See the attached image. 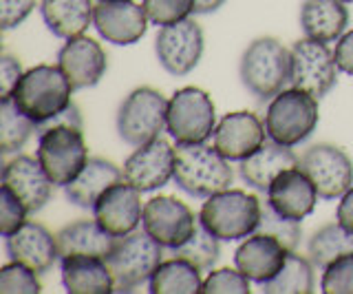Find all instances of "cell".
<instances>
[{
    "label": "cell",
    "instance_id": "cell-9",
    "mask_svg": "<svg viewBox=\"0 0 353 294\" xmlns=\"http://www.w3.org/2000/svg\"><path fill=\"white\" fill-rule=\"evenodd\" d=\"M216 130V108L212 97L196 86L174 91L168 102V133L176 144H203Z\"/></svg>",
    "mask_w": 353,
    "mask_h": 294
},
{
    "label": "cell",
    "instance_id": "cell-10",
    "mask_svg": "<svg viewBox=\"0 0 353 294\" xmlns=\"http://www.w3.org/2000/svg\"><path fill=\"white\" fill-rule=\"evenodd\" d=\"M292 51V86L307 91L316 100L325 97L338 82V64L327 42L303 38L294 42Z\"/></svg>",
    "mask_w": 353,
    "mask_h": 294
},
{
    "label": "cell",
    "instance_id": "cell-20",
    "mask_svg": "<svg viewBox=\"0 0 353 294\" xmlns=\"http://www.w3.org/2000/svg\"><path fill=\"white\" fill-rule=\"evenodd\" d=\"M318 199L320 195L314 182L307 177L301 166L283 170L268 188V204L279 215L296 222H303L305 217L312 215Z\"/></svg>",
    "mask_w": 353,
    "mask_h": 294
},
{
    "label": "cell",
    "instance_id": "cell-14",
    "mask_svg": "<svg viewBox=\"0 0 353 294\" xmlns=\"http://www.w3.org/2000/svg\"><path fill=\"white\" fill-rule=\"evenodd\" d=\"M148 16L143 5L132 0H97L93 9V27L110 45L128 47L139 42L148 31Z\"/></svg>",
    "mask_w": 353,
    "mask_h": 294
},
{
    "label": "cell",
    "instance_id": "cell-15",
    "mask_svg": "<svg viewBox=\"0 0 353 294\" xmlns=\"http://www.w3.org/2000/svg\"><path fill=\"white\" fill-rule=\"evenodd\" d=\"M124 179L141 193L163 188L174 179V146L161 137L137 146L124 161Z\"/></svg>",
    "mask_w": 353,
    "mask_h": 294
},
{
    "label": "cell",
    "instance_id": "cell-24",
    "mask_svg": "<svg viewBox=\"0 0 353 294\" xmlns=\"http://www.w3.org/2000/svg\"><path fill=\"white\" fill-rule=\"evenodd\" d=\"M121 179H124V170L117 168L113 161L102 157H88L80 175L66 186V197L77 208L93 210L99 195L108 190L110 186H115V184H119Z\"/></svg>",
    "mask_w": 353,
    "mask_h": 294
},
{
    "label": "cell",
    "instance_id": "cell-31",
    "mask_svg": "<svg viewBox=\"0 0 353 294\" xmlns=\"http://www.w3.org/2000/svg\"><path fill=\"white\" fill-rule=\"evenodd\" d=\"M314 264L309 257H301L294 253L287 255L285 266L272 281L263 286L265 294H309L316 288Z\"/></svg>",
    "mask_w": 353,
    "mask_h": 294
},
{
    "label": "cell",
    "instance_id": "cell-11",
    "mask_svg": "<svg viewBox=\"0 0 353 294\" xmlns=\"http://www.w3.org/2000/svg\"><path fill=\"white\" fill-rule=\"evenodd\" d=\"M196 217L190 206L176 197L159 195L143 204L141 228L146 231L159 246L174 250L183 246L196 231Z\"/></svg>",
    "mask_w": 353,
    "mask_h": 294
},
{
    "label": "cell",
    "instance_id": "cell-6",
    "mask_svg": "<svg viewBox=\"0 0 353 294\" xmlns=\"http://www.w3.org/2000/svg\"><path fill=\"white\" fill-rule=\"evenodd\" d=\"M318 119L320 113L316 97L292 86L270 100L265 111V128L270 139L285 146H298L316 130Z\"/></svg>",
    "mask_w": 353,
    "mask_h": 294
},
{
    "label": "cell",
    "instance_id": "cell-2",
    "mask_svg": "<svg viewBox=\"0 0 353 294\" xmlns=\"http://www.w3.org/2000/svg\"><path fill=\"white\" fill-rule=\"evenodd\" d=\"M234 170L214 146L203 144H176L174 146V182L183 193L192 197H212L228 190Z\"/></svg>",
    "mask_w": 353,
    "mask_h": 294
},
{
    "label": "cell",
    "instance_id": "cell-40",
    "mask_svg": "<svg viewBox=\"0 0 353 294\" xmlns=\"http://www.w3.org/2000/svg\"><path fill=\"white\" fill-rule=\"evenodd\" d=\"M36 9V0H0V27L9 31L22 25Z\"/></svg>",
    "mask_w": 353,
    "mask_h": 294
},
{
    "label": "cell",
    "instance_id": "cell-38",
    "mask_svg": "<svg viewBox=\"0 0 353 294\" xmlns=\"http://www.w3.org/2000/svg\"><path fill=\"white\" fill-rule=\"evenodd\" d=\"M201 292L205 294H250V279L239 268L212 270L203 281Z\"/></svg>",
    "mask_w": 353,
    "mask_h": 294
},
{
    "label": "cell",
    "instance_id": "cell-44",
    "mask_svg": "<svg viewBox=\"0 0 353 294\" xmlns=\"http://www.w3.org/2000/svg\"><path fill=\"white\" fill-rule=\"evenodd\" d=\"M336 222L347 228L349 233H353V186L340 197V206L336 213Z\"/></svg>",
    "mask_w": 353,
    "mask_h": 294
},
{
    "label": "cell",
    "instance_id": "cell-26",
    "mask_svg": "<svg viewBox=\"0 0 353 294\" xmlns=\"http://www.w3.org/2000/svg\"><path fill=\"white\" fill-rule=\"evenodd\" d=\"M342 0H305L301 7V27L305 38L318 42L340 40L349 25V9Z\"/></svg>",
    "mask_w": 353,
    "mask_h": 294
},
{
    "label": "cell",
    "instance_id": "cell-32",
    "mask_svg": "<svg viewBox=\"0 0 353 294\" xmlns=\"http://www.w3.org/2000/svg\"><path fill=\"white\" fill-rule=\"evenodd\" d=\"M36 128V122L20 111L14 97H3L0 102V150L3 155L18 153Z\"/></svg>",
    "mask_w": 353,
    "mask_h": 294
},
{
    "label": "cell",
    "instance_id": "cell-33",
    "mask_svg": "<svg viewBox=\"0 0 353 294\" xmlns=\"http://www.w3.org/2000/svg\"><path fill=\"white\" fill-rule=\"evenodd\" d=\"M219 242H221L219 237H214L212 233L205 231V228L199 224L196 231L192 233V237L188 239L183 246L174 248L172 253H174V257L188 261V264H192L199 270H212L214 264L219 261V257H221V244Z\"/></svg>",
    "mask_w": 353,
    "mask_h": 294
},
{
    "label": "cell",
    "instance_id": "cell-16",
    "mask_svg": "<svg viewBox=\"0 0 353 294\" xmlns=\"http://www.w3.org/2000/svg\"><path fill=\"white\" fill-rule=\"evenodd\" d=\"M141 217V190H137L126 179L104 190L93 206V219L113 237H124L137 231Z\"/></svg>",
    "mask_w": 353,
    "mask_h": 294
},
{
    "label": "cell",
    "instance_id": "cell-13",
    "mask_svg": "<svg viewBox=\"0 0 353 294\" xmlns=\"http://www.w3.org/2000/svg\"><path fill=\"white\" fill-rule=\"evenodd\" d=\"M203 29L196 20L185 18L181 23L165 25L154 38V53L161 67L170 75H188L194 71L203 56Z\"/></svg>",
    "mask_w": 353,
    "mask_h": 294
},
{
    "label": "cell",
    "instance_id": "cell-8",
    "mask_svg": "<svg viewBox=\"0 0 353 294\" xmlns=\"http://www.w3.org/2000/svg\"><path fill=\"white\" fill-rule=\"evenodd\" d=\"M168 102L152 86L130 91L117 111V133L130 146H141L168 130Z\"/></svg>",
    "mask_w": 353,
    "mask_h": 294
},
{
    "label": "cell",
    "instance_id": "cell-21",
    "mask_svg": "<svg viewBox=\"0 0 353 294\" xmlns=\"http://www.w3.org/2000/svg\"><path fill=\"white\" fill-rule=\"evenodd\" d=\"M290 255L279 239L270 235L254 233L243 239V244L234 253V266L245 275L252 283L265 286L272 281L285 266V259Z\"/></svg>",
    "mask_w": 353,
    "mask_h": 294
},
{
    "label": "cell",
    "instance_id": "cell-42",
    "mask_svg": "<svg viewBox=\"0 0 353 294\" xmlns=\"http://www.w3.org/2000/svg\"><path fill=\"white\" fill-rule=\"evenodd\" d=\"M336 64L342 73H349L353 75V29L347 31V34H342L340 40L336 42Z\"/></svg>",
    "mask_w": 353,
    "mask_h": 294
},
{
    "label": "cell",
    "instance_id": "cell-1",
    "mask_svg": "<svg viewBox=\"0 0 353 294\" xmlns=\"http://www.w3.org/2000/svg\"><path fill=\"white\" fill-rule=\"evenodd\" d=\"M239 75L259 102H270L292 82V51L272 36L252 40L241 56Z\"/></svg>",
    "mask_w": 353,
    "mask_h": 294
},
{
    "label": "cell",
    "instance_id": "cell-39",
    "mask_svg": "<svg viewBox=\"0 0 353 294\" xmlns=\"http://www.w3.org/2000/svg\"><path fill=\"white\" fill-rule=\"evenodd\" d=\"M27 215L29 210L18 197H14L5 186L0 188V233H3V237L14 235L20 226H25Z\"/></svg>",
    "mask_w": 353,
    "mask_h": 294
},
{
    "label": "cell",
    "instance_id": "cell-41",
    "mask_svg": "<svg viewBox=\"0 0 353 294\" xmlns=\"http://www.w3.org/2000/svg\"><path fill=\"white\" fill-rule=\"evenodd\" d=\"M22 75H25V71H22L20 60L9 56V53H3V58H0V84H3V97H11V93H14Z\"/></svg>",
    "mask_w": 353,
    "mask_h": 294
},
{
    "label": "cell",
    "instance_id": "cell-28",
    "mask_svg": "<svg viewBox=\"0 0 353 294\" xmlns=\"http://www.w3.org/2000/svg\"><path fill=\"white\" fill-rule=\"evenodd\" d=\"M93 0H42L40 14L47 29L62 40L84 36L93 25Z\"/></svg>",
    "mask_w": 353,
    "mask_h": 294
},
{
    "label": "cell",
    "instance_id": "cell-4",
    "mask_svg": "<svg viewBox=\"0 0 353 294\" xmlns=\"http://www.w3.org/2000/svg\"><path fill=\"white\" fill-rule=\"evenodd\" d=\"M263 202L245 190H221L208 197L199 213V224L221 242H239L259 231Z\"/></svg>",
    "mask_w": 353,
    "mask_h": 294
},
{
    "label": "cell",
    "instance_id": "cell-3",
    "mask_svg": "<svg viewBox=\"0 0 353 294\" xmlns=\"http://www.w3.org/2000/svg\"><path fill=\"white\" fill-rule=\"evenodd\" d=\"M73 86L58 64H38L20 78L18 86L11 93L18 108L36 126L47 124L58 113L71 104Z\"/></svg>",
    "mask_w": 353,
    "mask_h": 294
},
{
    "label": "cell",
    "instance_id": "cell-29",
    "mask_svg": "<svg viewBox=\"0 0 353 294\" xmlns=\"http://www.w3.org/2000/svg\"><path fill=\"white\" fill-rule=\"evenodd\" d=\"M199 268H194L188 261L174 257L168 261H161L159 268L148 281V288L152 294H194L201 292L203 281L199 275Z\"/></svg>",
    "mask_w": 353,
    "mask_h": 294
},
{
    "label": "cell",
    "instance_id": "cell-17",
    "mask_svg": "<svg viewBox=\"0 0 353 294\" xmlns=\"http://www.w3.org/2000/svg\"><path fill=\"white\" fill-rule=\"evenodd\" d=\"M3 186L22 202L29 215H36L49 204L55 184L42 168L38 157L18 155L3 168Z\"/></svg>",
    "mask_w": 353,
    "mask_h": 294
},
{
    "label": "cell",
    "instance_id": "cell-37",
    "mask_svg": "<svg viewBox=\"0 0 353 294\" xmlns=\"http://www.w3.org/2000/svg\"><path fill=\"white\" fill-rule=\"evenodd\" d=\"M320 290L325 294H353V253L325 268Z\"/></svg>",
    "mask_w": 353,
    "mask_h": 294
},
{
    "label": "cell",
    "instance_id": "cell-25",
    "mask_svg": "<svg viewBox=\"0 0 353 294\" xmlns=\"http://www.w3.org/2000/svg\"><path fill=\"white\" fill-rule=\"evenodd\" d=\"M62 286L69 294H108L115 292V281L106 266V259L99 257H64Z\"/></svg>",
    "mask_w": 353,
    "mask_h": 294
},
{
    "label": "cell",
    "instance_id": "cell-27",
    "mask_svg": "<svg viewBox=\"0 0 353 294\" xmlns=\"http://www.w3.org/2000/svg\"><path fill=\"white\" fill-rule=\"evenodd\" d=\"M58 239L60 259L64 257H99L106 259L110 248L115 244V237L108 235L95 219H80L62 231L55 233Z\"/></svg>",
    "mask_w": 353,
    "mask_h": 294
},
{
    "label": "cell",
    "instance_id": "cell-35",
    "mask_svg": "<svg viewBox=\"0 0 353 294\" xmlns=\"http://www.w3.org/2000/svg\"><path fill=\"white\" fill-rule=\"evenodd\" d=\"M0 292L3 294H38L42 292V283L38 272L20 264V261H9L0 268Z\"/></svg>",
    "mask_w": 353,
    "mask_h": 294
},
{
    "label": "cell",
    "instance_id": "cell-7",
    "mask_svg": "<svg viewBox=\"0 0 353 294\" xmlns=\"http://www.w3.org/2000/svg\"><path fill=\"white\" fill-rule=\"evenodd\" d=\"M38 130V159L55 186L66 188L88 161L82 128L44 126Z\"/></svg>",
    "mask_w": 353,
    "mask_h": 294
},
{
    "label": "cell",
    "instance_id": "cell-36",
    "mask_svg": "<svg viewBox=\"0 0 353 294\" xmlns=\"http://www.w3.org/2000/svg\"><path fill=\"white\" fill-rule=\"evenodd\" d=\"M141 5L150 25L157 27L181 23L194 14V0H143Z\"/></svg>",
    "mask_w": 353,
    "mask_h": 294
},
{
    "label": "cell",
    "instance_id": "cell-22",
    "mask_svg": "<svg viewBox=\"0 0 353 294\" xmlns=\"http://www.w3.org/2000/svg\"><path fill=\"white\" fill-rule=\"evenodd\" d=\"M5 250L9 261H20L44 275L60 259L58 239L38 222H27L14 235L5 237Z\"/></svg>",
    "mask_w": 353,
    "mask_h": 294
},
{
    "label": "cell",
    "instance_id": "cell-46",
    "mask_svg": "<svg viewBox=\"0 0 353 294\" xmlns=\"http://www.w3.org/2000/svg\"><path fill=\"white\" fill-rule=\"evenodd\" d=\"M342 3H353V0H342Z\"/></svg>",
    "mask_w": 353,
    "mask_h": 294
},
{
    "label": "cell",
    "instance_id": "cell-18",
    "mask_svg": "<svg viewBox=\"0 0 353 294\" xmlns=\"http://www.w3.org/2000/svg\"><path fill=\"white\" fill-rule=\"evenodd\" d=\"M268 141V128L256 113H228L214 130V148L230 161H241L254 155Z\"/></svg>",
    "mask_w": 353,
    "mask_h": 294
},
{
    "label": "cell",
    "instance_id": "cell-34",
    "mask_svg": "<svg viewBox=\"0 0 353 294\" xmlns=\"http://www.w3.org/2000/svg\"><path fill=\"white\" fill-rule=\"evenodd\" d=\"M256 233H263V235H270L274 239H279V242L294 253L301 244V237H303V226L301 222L296 219H287V217L279 215L268 202H263V213H261V224H259V231Z\"/></svg>",
    "mask_w": 353,
    "mask_h": 294
},
{
    "label": "cell",
    "instance_id": "cell-19",
    "mask_svg": "<svg viewBox=\"0 0 353 294\" xmlns=\"http://www.w3.org/2000/svg\"><path fill=\"white\" fill-rule=\"evenodd\" d=\"M58 67L69 78L73 91H80L99 84L108 69V58L99 42L88 36H77L66 40V45L60 49Z\"/></svg>",
    "mask_w": 353,
    "mask_h": 294
},
{
    "label": "cell",
    "instance_id": "cell-43",
    "mask_svg": "<svg viewBox=\"0 0 353 294\" xmlns=\"http://www.w3.org/2000/svg\"><path fill=\"white\" fill-rule=\"evenodd\" d=\"M44 126H77L82 128V115H80V108H77L73 102L64 108L62 113H58L53 119H49L47 124H40L38 128H44Z\"/></svg>",
    "mask_w": 353,
    "mask_h": 294
},
{
    "label": "cell",
    "instance_id": "cell-45",
    "mask_svg": "<svg viewBox=\"0 0 353 294\" xmlns=\"http://www.w3.org/2000/svg\"><path fill=\"white\" fill-rule=\"evenodd\" d=\"M225 5V0H194V14H214Z\"/></svg>",
    "mask_w": 353,
    "mask_h": 294
},
{
    "label": "cell",
    "instance_id": "cell-30",
    "mask_svg": "<svg viewBox=\"0 0 353 294\" xmlns=\"http://www.w3.org/2000/svg\"><path fill=\"white\" fill-rule=\"evenodd\" d=\"M353 253V233L342 228L338 222L325 224L323 228L309 237L307 242V255L312 264L320 270H325L336 259Z\"/></svg>",
    "mask_w": 353,
    "mask_h": 294
},
{
    "label": "cell",
    "instance_id": "cell-12",
    "mask_svg": "<svg viewBox=\"0 0 353 294\" xmlns=\"http://www.w3.org/2000/svg\"><path fill=\"white\" fill-rule=\"evenodd\" d=\"M307 177L314 182L320 199L342 197L353 186V161L336 144H314L298 161Z\"/></svg>",
    "mask_w": 353,
    "mask_h": 294
},
{
    "label": "cell",
    "instance_id": "cell-23",
    "mask_svg": "<svg viewBox=\"0 0 353 294\" xmlns=\"http://www.w3.org/2000/svg\"><path fill=\"white\" fill-rule=\"evenodd\" d=\"M298 157L292 146L279 144L268 137V141L256 150L254 155H250L248 159L241 161V177L248 182V186L268 193L270 184L281 175L283 170H290L294 166H298Z\"/></svg>",
    "mask_w": 353,
    "mask_h": 294
},
{
    "label": "cell",
    "instance_id": "cell-5",
    "mask_svg": "<svg viewBox=\"0 0 353 294\" xmlns=\"http://www.w3.org/2000/svg\"><path fill=\"white\" fill-rule=\"evenodd\" d=\"M163 261V246L143 231H132L115 237V244L106 257V266L115 281V292H132L148 283L154 270Z\"/></svg>",
    "mask_w": 353,
    "mask_h": 294
}]
</instances>
